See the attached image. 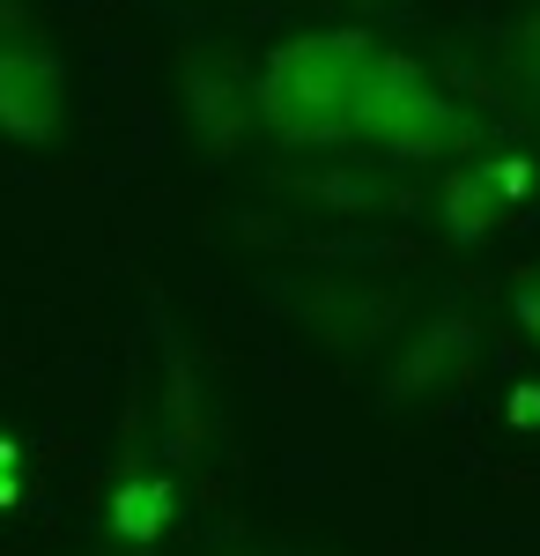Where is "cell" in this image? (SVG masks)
<instances>
[{
	"mask_svg": "<svg viewBox=\"0 0 540 556\" xmlns=\"http://www.w3.org/2000/svg\"><path fill=\"white\" fill-rule=\"evenodd\" d=\"M371 60H377V45L363 30L290 38L267 60L252 104H259V119L282 134V141H304V149L356 141V104H363V83H371Z\"/></svg>",
	"mask_w": 540,
	"mask_h": 556,
	"instance_id": "cell-1",
	"label": "cell"
},
{
	"mask_svg": "<svg viewBox=\"0 0 540 556\" xmlns=\"http://www.w3.org/2000/svg\"><path fill=\"white\" fill-rule=\"evenodd\" d=\"M356 141H371L385 156H445V149L466 141V119H459V104L422 75L415 60L377 52L363 104H356Z\"/></svg>",
	"mask_w": 540,
	"mask_h": 556,
	"instance_id": "cell-2",
	"label": "cell"
},
{
	"mask_svg": "<svg viewBox=\"0 0 540 556\" xmlns=\"http://www.w3.org/2000/svg\"><path fill=\"white\" fill-rule=\"evenodd\" d=\"M67 127V67L44 38L0 45V134L38 149Z\"/></svg>",
	"mask_w": 540,
	"mask_h": 556,
	"instance_id": "cell-3",
	"label": "cell"
},
{
	"mask_svg": "<svg viewBox=\"0 0 540 556\" xmlns=\"http://www.w3.org/2000/svg\"><path fill=\"white\" fill-rule=\"evenodd\" d=\"M208 453V393L193 379V356L170 349L164 356V401H156V460L164 468H193Z\"/></svg>",
	"mask_w": 540,
	"mask_h": 556,
	"instance_id": "cell-4",
	"label": "cell"
},
{
	"mask_svg": "<svg viewBox=\"0 0 540 556\" xmlns=\"http://www.w3.org/2000/svg\"><path fill=\"white\" fill-rule=\"evenodd\" d=\"M170 519H178V482L164 468H126L112 482V497H104V534L112 542H133V549L164 542Z\"/></svg>",
	"mask_w": 540,
	"mask_h": 556,
	"instance_id": "cell-5",
	"label": "cell"
},
{
	"mask_svg": "<svg viewBox=\"0 0 540 556\" xmlns=\"http://www.w3.org/2000/svg\"><path fill=\"white\" fill-rule=\"evenodd\" d=\"M185 119H193V134L208 141L215 156H230V149L245 141L252 104H245V89L230 83V75H215V67H193V75H185Z\"/></svg>",
	"mask_w": 540,
	"mask_h": 556,
	"instance_id": "cell-6",
	"label": "cell"
},
{
	"mask_svg": "<svg viewBox=\"0 0 540 556\" xmlns=\"http://www.w3.org/2000/svg\"><path fill=\"white\" fill-rule=\"evenodd\" d=\"M497 223H503V201H497V178H489V164H481V172H452V178H445V230H452L459 245L489 238Z\"/></svg>",
	"mask_w": 540,
	"mask_h": 556,
	"instance_id": "cell-7",
	"label": "cell"
},
{
	"mask_svg": "<svg viewBox=\"0 0 540 556\" xmlns=\"http://www.w3.org/2000/svg\"><path fill=\"white\" fill-rule=\"evenodd\" d=\"M452 356H466V327L459 319H445V327H429L408 356H400V371L385 379V401H408V393H429V386L445 379V364Z\"/></svg>",
	"mask_w": 540,
	"mask_h": 556,
	"instance_id": "cell-8",
	"label": "cell"
},
{
	"mask_svg": "<svg viewBox=\"0 0 540 556\" xmlns=\"http://www.w3.org/2000/svg\"><path fill=\"white\" fill-rule=\"evenodd\" d=\"M503 52H511V75H518V89L540 104V0L518 15V30L503 38Z\"/></svg>",
	"mask_w": 540,
	"mask_h": 556,
	"instance_id": "cell-9",
	"label": "cell"
},
{
	"mask_svg": "<svg viewBox=\"0 0 540 556\" xmlns=\"http://www.w3.org/2000/svg\"><path fill=\"white\" fill-rule=\"evenodd\" d=\"M23 38H38L30 8H23V0H0V45H23Z\"/></svg>",
	"mask_w": 540,
	"mask_h": 556,
	"instance_id": "cell-10",
	"label": "cell"
},
{
	"mask_svg": "<svg viewBox=\"0 0 540 556\" xmlns=\"http://www.w3.org/2000/svg\"><path fill=\"white\" fill-rule=\"evenodd\" d=\"M518 319H526V327H533V334H540V275H533V282H526V290H518Z\"/></svg>",
	"mask_w": 540,
	"mask_h": 556,
	"instance_id": "cell-11",
	"label": "cell"
}]
</instances>
